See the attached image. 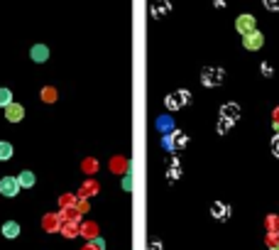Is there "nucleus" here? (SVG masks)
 Segmentation results:
<instances>
[{
    "label": "nucleus",
    "instance_id": "1",
    "mask_svg": "<svg viewBox=\"0 0 279 250\" xmlns=\"http://www.w3.org/2000/svg\"><path fill=\"white\" fill-rule=\"evenodd\" d=\"M189 98H191V93H189L186 88H181V91L169 93L167 98H164V106H167L169 111H176V108H184V106L189 103Z\"/></svg>",
    "mask_w": 279,
    "mask_h": 250
},
{
    "label": "nucleus",
    "instance_id": "2",
    "mask_svg": "<svg viewBox=\"0 0 279 250\" xmlns=\"http://www.w3.org/2000/svg\"><path fill=\"white\" fill-rule=\"evenodd\" d=\"M235 29H238L243 37H248V34H252V32H257V20L245 12V15H240V17L235 20Z\"/></svg>",
    "mask_w": 279,
    "mask_h": 250
},
{
    "label": "nucleus",
    "instance_id": "3",
    "mask_svg": "<svg viewBox=\"0 0 279 250\" xmlns=\"http://www.w3.org/2000/svg\"><path fill=\"white\" fill-rule=\"evenodd\" d=\"M186 135L181 133V130H176V133H171V135H167V138L162 140V145H164V150H181V147H186Z\"/></svg>",
    "mask_w": 279,
    "mask_h": 250
},
{
    "label": "nucleus",
    "instance_id": "4",
    "mask_svg": "<svg viewBox=\"0 0 279 250\" xmlns=\"http://www.w3.org/2000/svg\"><path fill=\"white\" fill-rule=\"evenodd\" d=\"M17 192H20L17 177H2L0 179V194L2 196H17Z\"/></svg>",
    "mask_w": 279,
    "mask_h": 250
},
{
    "label": "nucleus",
    "instance_id": "5",
    "mask_svg": "<svg viewBox=\"0 0 279 250\" xmlns=\"http://www.w3.org/2000/svg\"><path fill=\"white\" fill-rule=\"evenodd\" d=\"M61 214H44L42 216V228L47 231V233H56V231H61Z\"/></svg>",
    "mask_w": 279,
    "mask_h": 250
},
{
    "label": "nucleus",
    "instance_id": "6",
    "mask_svg": "<svg viewBox=\"0 0 279 250\" xmlns=\"http://www.w3.org/2000/svg\"><path fill=\"white\" fill-rule=\"evenodd\" d=\"M201 81H203V86H218L223 81V69H203Z\"/></svg>",
    "mask_w": 279,
    "mask_h": 250
},
{
    "label": "nucleus",
    "instance_id": "7",
    "mask_svg": "<svg viewBox=\"0 0 279 250\" xmlns=\"http://www.w3.org/2000/svg\"><path fill=\"white\" fill-rule=\"evenodd\" d=\"M101 194V184L93 179V177H88L84 184H81V192H79V199H88V196H96Z\"/></svg>",
    "mask_w": 279,
    "mask_h": 250
},
{
    "label": "nucleus",
    "instance_id": "8",
    "mask_svg": "<svg viewBox=\"0 0 279 250\" xmlns=\"http://www.w3.org/2000/svg\"><path fill=\"white\" fill-rule=\"evenodd\" d=\"M262 44H265V37H262V32H252V34H248V37H243V47H245V49H250V52L260 49Z\"/></svg>",
    "mask_w": 279,
    "mask_h": 250
},
{
    "label": "nucleus",
    "instance_id": "9",
    "mask_svg": "<svg viewBox=\"0 0 279 250\" xmlns=\"http://www.w3.org/2000/svg\"><path fill=\"white\" fill-rule=\"evenodd\" d=\"M5 118H7L10 123H20V120L25 118V108H22L20 103H15V101H12V103L5 108Z\"/></svg>",
    "mask_w": 279,
    "mask_h": 250
},
{
    "label": "nucleus",
    "instance_id": "10",
    "mask_svg": "<svg viewBox=\"0 0 279 250\" xmlns=\"http://www.w3.org/2000/svg\"><path fill=\"white\" fill-rule=\"evenodd\" d=\"M221 118L228 120V123L238 120V118H240V108H238V103H225L223 108H221Z\"/></svg>",
    "mask_w": 279,
    "mask_h": 250
},
{
    "label": "nucleus",
    "instance_id": "11",
    "mask_svg": "<svg viewBox=\"0 0 279 250\" xmlns=\"http://www.w3.org/2000/svg\"><path fill=\"white\" fill-rule=\"evenodd\" d=\"M61 236H66V238H76V236H81V223H74V221H64L61 223V231H59Z\"/></svg>",
    "mask_w": 279,
    "mask_h": 250
},
{
    "label": "nucleus",
    "instance_id": "12",
    "mask_svg": "<svg viewBox=\"0 0 279 250\" xmlns=\"http://www.w3.org/2000/svg\"><path fill=\"white\" fill-rule=\"evenodd\" d=\"M81 236L88 241H96L98 238V223L96 221H81Z\"/></svg>",
    "mask_w": 279,
    "mask_h": 250
},
{
    "label": "nucleus",
    "instance_id": "13",
    "mask_svg": "<svg viewBox=\"0 0 279 250\" xmlns=\"http://www.w3.org/2000/svg\"><path fill=\"white\" fill-rule=\"evenodd\" d=\"M29 56H32V61L44 64V61L49 59V49H47L44 44H34V47H32V52H29Z\"/></svg>",
    "mask_w": 279,
    "mask_h": 250
},
{
    "label": "nucleus",
    "instance_id": "14",
    "mask_svg": "<svg viewBox=\"0 0 279 250\" xmlns=\"http://www.w3.org/2000/svg\"><path fill=\"white\" fill-rule=\"evenodd\" d=\"M2 236H5V238H10V241H12V238H17V236H20V223L17 221H5L2 223Z\"/></svg>",
    "mask_w": 279,
    "mask_h": 250
},
{
    "label": "nucleus",
    "instance_id": "15",
    "mask_svg": "<svg viewBox=\"0 0 279 250\" xmlns=\"http://www.w3.org/2000/svg\"><path fill=\"white\" fill-rule=\"evenodd\" d=\"M111 169L115 174H125L128 172V157H123V155H115L111 160Z\"/></svg>",
    "mask_w": 279,
    "mask_h": 250
},
{
    "label": "nucleus",
    "instance_id": "16",
    "mask_svg": "<svg viewBox=\"0 0 279 250\" xmlns=\"http://www.w3.org/2000/svg\"><path fill=\"white\" fill-rule=\"evenodd\" d=\"M98 169H101V162H98L96 157H86L84 162H81V172H86L88 177H93Z\"/></svg>",
    "mask_w": 279,
    "mask_h": 250
},
{
    "label": "nucleus",
    "instance_id": "17",
    "mask_svg": "<svg viewBox=\"0 0 279 250\" xmlns=\"http://www.w3.org/2000/svg\"><path fill=\"white\" fill-rule=\"evenodd\" d=\"M157 128H159V133H164V138L171 135V130H174V118H169V115H159Z\"/></svg>",
    "mask_w": 279,
    "mask_h": 250
},
{
    "label": "nucleus",
    "instance_id": "18",
    "mask_svg": "<svg viewBox=\"0 0 279 250\" xmlns=\"http://www.w3.org/2000/svg\"><path fill=\"white\" fill-rule=\"evenodd\" d=\"M211 214H213L216 219H221V221H225V219L230 216V206H225V204H221V201H216V204L211 206Z\"/></svg>",
    "mask_w": 279,
    "mask_h": 250
},
{
    "label": "nucleus",
    "instance_id": "19",
    "mask_svg": "<svg viewBox=\"0 0 279 250\" xmlns=\"http://www.w3.org/2000/svg\"><path fill=\"white\" fill-rule=\"evenodd\" d=\"M76 201H79V196H74V194H61L59 196V206H61V211L74 209V206H76Z\"/></svg>",
    "mask_w": 279,
    "mask_h": 250
},
{
    "label": "nucleus",
    "instance_id": "20",
    "mask_svg": "<svg viewBox=\"0 0 279 250\" xmlns=\"http://www.w3.org/2000/svg\"><path fill=\"white\" fill-rule=\"evenodd\" d=\"M17 184H20V187H25V189L34 187V174L27 172V169H25V172H20V174H17Z\"/></svg>",
    "mask_w": 279,
    "mask_h": 250
},
{
    "label": "nucleus",
    "instance_id": "21",
    "mask_svg": "<svg viewBox=\"0 0 279 250\" xmlns=\"http://www.w3.org/2000/svg\"><path fill=\"white\" fill-rule=\"evenodd\" d=\"M265 228H267V233H279V216L277 214H270V216L265 219Z\"/></svg>",
    "mask_w": 279,
    "mask_h": 250
},
{
    "label": "nucleus",
    "instance_id": "22",
    "mask_svg": "<svg viewBox=\"0 0 279 250\" xmlns=\"http://www.w3.org/2000/svg\"><path fill=\"white\" fill-rule=\"evenodd\" d=\"M61 221H74V223H81V214H79V209L74 206V209H66V211H61Z\"/></svg>",
    "mask_w": 279,
    "mask_h": 250
},
{
    "label": "nucleus",
    "instance_id": "23",
    "mask_svg": "<svg viewBox=\"0 0 279 250\" xmlns=\"http://www.w3.org/2000/svg\"><path fill=\"white\" fill-rule=\"evenodd\" d=\"M39 98H42L44 103H54L56 101V88L54 86H44V88H42V93H39Z\"/></svg>",
    "mask_w": 279,
    "mask_h": 250
},
{
    "label": "nucleus",
    "instance_id": "24",
    "mask_svg": "<svg viewBox=\"0 0 279 250\" xmlns=\"http://www.w3.org/2000/svg\"><path fill=\"white\" fill-rule=\"evenodd\" d=\"M12 157V145L10 142H0V162H7Z\"/></svg>",
    "mask_w": 279,
    "mask_h": 250
},
{
    "label": "nucleus",
    "instance_id": "25",
    "mask_svg": "<svg viewBox=\"0 0 279 250\" xmlns=\"http://www.w3.org/2000/svg\"><path fill=\"white\" fill-rule=\"evenodd\" d=\"M12 103V91L10 88H0V108H7Z\"/></svg>",
    "mask_w": 279,
    "mask_h": 250
},
{
    "label": "nucleus",
    "instance_id": "26",
    "mask_svg": "<svg viewBox=\"0 0 279 250\" xmlns=\"http://www.w3.org/2000/svg\"><path fill=\"white\" fill-rule=\"evenodd\" d=\"M265 243L270 250H279V233H267L265 236Z\"/></svg>",
    "mask_w": 279,
    "mask_h": 250
},
{
    "label": "nucleus",
    "instance_id": "27",
    "mask_svg": "<svg viewBox=\"0 0 279 250\" xmlns=\"http://www.w3.org/2000/svg\"><path fill=\"white\" fill-rule=\"evenodd\" d=\"M167 177L174 182V179H179L181 177V167L176 165V162H171V167H169V172H167Z\"/></svg>",
    "mask_w": 279,
    "mask_h": 250
},
{
    "label": "nucleus",
    "instance_id": "28",
    "mask_svg": "<svg viewBox=\"0 0 279 250\" xmlns=\"http://www.w3.org/2000/svg\"><path fill=\"white\" fill-rule=\"evenodd\" d=\"M76 209H79V214H81V216H86V214H88V209H91L88 199H79V201H76Z\"/></svg>",
    "mask_w": 279,
    "mask_h": 250
},
{
    "label": "nucleus",
    "instance_id": "29",
    "mask_svg": "<svg viewBox=\"0 0 279 250\" xmlns=\"http://www.w3.org/2000/svg\"><path fill=\"white\" fill-rule=\"evenodd\" d=\"M270 147H272V155L279 160V135H275V138H272V145H270Z\"/></svg>",
    "mask_w": 279,
    "mask_h": 250
},
{
    "label": "nucleus",
    "instance_id": "30",
    "mask_svg": "<svg viewBox=\"0 0 279 250\" xmlns=\"http://www.w3.org/2000/svg\"><path fill=\"white\" fill-rule=\"evenodd\" d=\"M272 125H275V130L279 135V108H275V113H272Z\"/></svg>",
    "mask_w": 279,
    "mask_h": 250
},
{
    "label": "nucleus",
    "instance_id": "31",
    "mask_svg": "<svg viewBox=\"0 0 279 250\" xmlns=\"http://www.w3.org/2000/svg\"><path fill=\"white\" fill-rule=\"evenodd\" d=\"M265 7L275 12V10H279V2H275V0H265Z\"/></svg>",
    "mask_w": 279,
    "mask_h": 250
},
{
    "label": "nucleus",
    "instance_id": "32",
    "mask_svg": "<svg viewBox=\"0 0 279 250\" xmlns=\"http://www.w3.org/2000/svg\"><path fill=\"white\" fill-rule=\"evenodd\" d=\"M91 243H93V246H96V248H98V250H106V241H103L101 236H98L96 241H91Z\"/></svg>",
    "mask_w": 279,
    "mask_h": 250
},
{
    "label": "nucleus",
    "instance_id": "33",
    "mask_svg": "<svg viewBox=\"0 0 279 250\" xmlns=\"http://www.w3.org/2000/svg\"><path fill=\"white\" fill-rule=\"evenodd\" d=\"M228 128H230V123H228V120H221V125H218V133L223 135V133L228 130Z\"/></svg>",
    "mask_w": 279,
    "mask_h": 250
},
{
    "label": "nucleus",
    "instance_id": "34",
    "mask_svg": "<svg viewBox=\"0 0 279 250\" xmlns=\"http://www.w3.org/2000/svg\"><path fill=\"white\" fill-rule=\"evenodd\" d=\"M262 74H265V76H272V66H270V64H262Z\"/></svg>",
    "mask_w": 279,
    "mask_h": 250
},
{
    "label": "nucleus",
    "instance_id": "35",
    "mask_svg": "<svg viewBox=\"0 0 279 250\" xmlns=\"http://www.w3.org/2000/svg\"><path fill=\"white\" fill-rule=\"evenodd\" d=\"M149 250H164V248H162L159 241H152V243H149Z\"/></svg>",
    "mask_w": 279,
    "mask_h": 250
},
{
    "label": "nucleus",
    "instance_id": "36",
    "mask_svg": "<svg viewBox=\"0 0 279 250\" xmlns=\"http://www.w3.org/2000/svg\"><path fill=\"white\" fill-rule=\"evenodd\" d=\"M81 250H98V248H96L93 243H88V246H84V248H81Z\"/></svg>",
    "mask_w": 279,
    "mask_h": 250
}]
</instances>
